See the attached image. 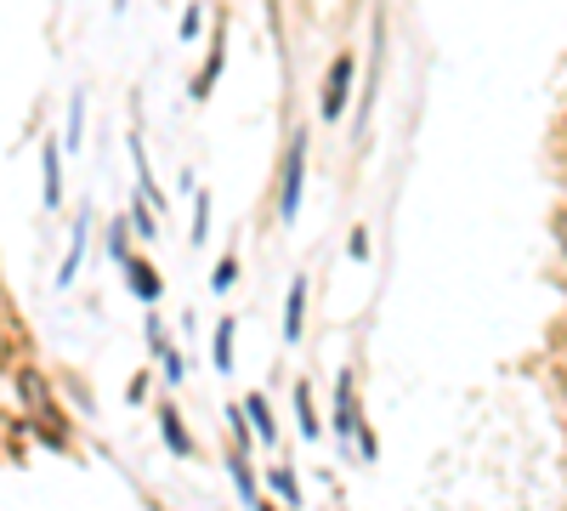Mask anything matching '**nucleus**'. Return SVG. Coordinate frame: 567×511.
<instances>
[{
  "label": "nucleus",
  "mask_w": 567,
  "mask_h": 511,
  "mask_svg": "<svg viewBox=\"0 0 567 511\" xmlns=\"http://www.w3.org/2000/svg\"><path fill=\"white\" fill-rule=\"evenodd\" d=\"M556 239H561V251H567V216L556 222Z\"/></svg>",
  "instance_id": "9b49d317"
},
{
  "label": "nucleus",
  "mask_w": 567,
  "mask_h": 511,
  "mask_svg": "<svg viewBox=\"0 0 567 511\" xmlns=\"http://www.w3.org/2000/svg\"><path fill=\"white\" fill-rule=\"evenodd\" d=\"M159 421H165V438H171V449H187V438H182V427H176V415H171V409H159Z\"/></svg>",
  "instance_id": "423d86ee"
},
{
  "label": "nucleus",
  "mask_w": 567,
  "mask_h": 511,
  "mask_svg": "<svg viewBox=\"0 0 567 511\" xmlns=\"http://www.w3.org/2000/svg\"><path fill=\"white\" fill-rule=\"evenodd\" d=\"M301 205V136H296V154H290V188H284V216H296Z\"/></svg>",
  "instance_id": "7ed1b4c3"
},
{
  "label": "nucleus",
  "mask_w": 567,
  "mask_h": 511,
  "mask_svg": "<svg viewBox=\"0 0 567 511\" xmlns=\"http://www.w3.org/2000/svg\"><path fill=\"white\" fill-rule=\"evenodd\" d=\"M347 85H352V58H341L336 69H329V98H323V114H329V120H341V109H347Z\"/></svg>",
  "instance_id": "f257e3e1"
},
{
  "label": "nucleus",
  "mask_w": 567,
  "mask_h": 511,
  "mask_svg": "<svg viewBox=\"0 0 567 511\" xmlns=\"http://www.w3.org/2000/svg\"><path fill=\"white\" fill-rule=\"evenodd\" d=\"M250 415H256V427H261V438H272V421H267V403H261V398H250Z\"/></svg>",
  "instance_id": "9d476101"
},
{
  "label": "nucleus",
  "mask_w": 567,
  "mask_h": 511,
  "mask_svg": "<svg viewBox=\"0 0 567 511\" xmlns=\"http://www.w3.org/2000/svg\"><path fill=\"white\" fill-rule=\"evenodd\" d=\"M227 358H233V324H221V336H216V364L227 369Z\"/></svg>",
  "instance_id": "0eeeda50"
},
{
  "label": "nucleus",
  "mask_w": 567,
  "mask_h": 511,
  "mask_svg": "<svg viewBox=\"0 0 567 511\" xmlns=\"http://www.w3.org/2000/svg\"><path fill=\"white\" fill-rule=\"evenodd\" d=\"M272 489H278L284 500H301V489H296V478H290V472H272Z\"/></svg>",
  "instance_id": "6e6552de"
},
{
  "label": "nucleus",
  "mask_w": 567,
  "mask_h": 511,
  "mask_svg": "<svg viewBox=\"0 0 567 511\" xmlns=\"http://www.w3.org/2000/svg\"><path fill=\"white\" fill-rule=\"evenodd\" d=\"M45 200H63V176H58V149H45Z\"/></svg>",
  "instance_id": "20e7f679"
},
{
  "label": "nucleus",
  "mask_w": 567,
  "mask_h": 511,
  "mask_svg": "<svg viewBox=\"0 0 567 511\" xmlns=\"http://www.w3.org/2000/svg\"><path fill=\"white\" fill-rule=\"evenodd\" d=\"M131 278H136V296H154V290H159V285H154V273H148V267H136V262H131Z\"/></svg>",
  "instance_id": "39448f33"
},
{
  "label": "nucleus",
  "mask_w": 567,
  "mask_h": 511,
  "mask_svg": "<svg viewBox=\"0 0 567 511\" xmlns=\"http://www.w3.org/2000/svg\"><path fill=\"white\" fill-rule=\"evenodd\" d=\"M205 227H210V200L194 205V239H205Z\"/></svg>",
  "instance_id": "1a4fd4ad"
},
{
  "label": "nucleus",
  "mask_w": 567,
  "mask_h": 511,
  "mask_svg": "<svg viewBox=\"0 0 567 511\" xmlns=\"http://www.w3.org/2000/svg\"><path fill=\"white\" fill-rule=\"evenodd\" d=\"M301 302H307V285H301V278H296V285H290V302H284V336H301Z\"/></svg>",
  "instance_id": "f03ea898"
}]
</instances>
